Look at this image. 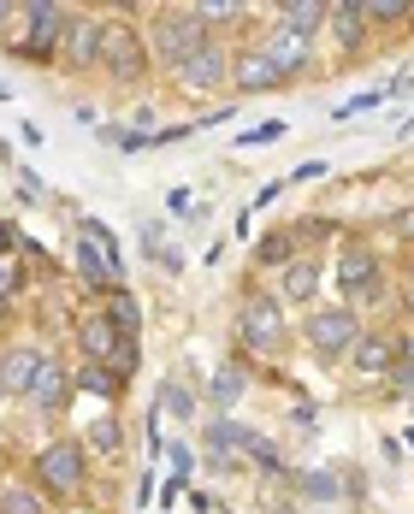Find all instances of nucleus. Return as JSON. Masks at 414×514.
<instances>
[{"label":"nucleus","instance_id":"f257e3e1","mask_svg":"<svg viewBox=\"0 0 414 514\" xmlns=\"http://www.w3.org/2000/svg\"><path fill=\"white\" fill-rule=\"evenodd\" d=\"M77 272L89 284H119V249H113L107 225H95V219H83V231H77Z\"/></svg>","mask_w":414,"mask_h":514},{"label":"nucleus","instance_id":"f03ea898","mask_svg":"<svg viewBox=\"0 0 414 514\" xmlns=\"http://www.w3.org/2000/svg\"><path fill=\"white\" fill-rule=\"evenodd\" d=\"M101 65L119 77V83H137L142 77V42L137 30H125V24H101Z\"/></svg>","mask_w":414,"mask_h":514},{"label":"nucleus","instance_id":"7ed1b4c3","mask_svg":"<svg viewBox=\"0 0 414 514\" xmlns=\"http://www.w3.org/2000/svg\"><path fill=\"white\" fill-rule=\"evenodd\" d=\"M154 36H160V54L172 65H184L196 48H207V30H202V18H196V6H190V12H166Z\"/></svg>","mask_w":414,"mask_h":514},{"label":"nucleus","instance_id":"20e7f679","mask_svg":"<svg viewBox=\"0 0 414 514\" xmlns=\"http://www.w3.org/2000/svg\"><path fill=\"white\" fill-rule=\"evenodd\" d=\"M308 343H314L320 355H344V349L361 343V331H355V320H349L344 308H326V314L308 320Z\"/></svg>","mask_w":414,"mask_h":514},{"label":"nucleus","instance_id":"39448f33","mask_svg":"<svg viewBox=\"0 0 414 514\" xmlns=\"http://www.w3.org/2000/svg\"><path fill=\"white\" fill-rule=\"evenodd\" d=\"M60 30H66V12H60V6H48V0L24 6V48H30V54H48V48L60 42Z\"/></svg>","mask_w":414,"mask_h":514},{"label":"nucleus","instance_id":"423d86ee","mask_svg":"<svg viewBox=\"0 0 414 514\" xmlns=\"http://www.w3.org/2000/svg\"><path fill=\"white\" fill-rule=\"evenodd\" d=\"M42 479H48L54 491H77V485H83V450H77V444H48V450H42Z\"/></svg>","mask_w":414,"mask_h":514},{"label":"nucleus","instance_id":"0eeeda50","mask_svg":"<svg viewBox=\"0 0 414 514\" xmlns=\"http://www.w3.org/2000/svg\"><path fill=\"white\" fill-rule=\"evenodd\" d=\"M261 54L278 65V77H290V71H302V65H308V36H302V30H290V24H278Z\"/></svg>","mask_w":414,"mask_h":514},{"label":"nucleus","instance_id":"6e6552de","mask_svg":"<svg viewBox=\"0 0 414 514\" xmlns=\"http://www.w3.org/2000/svg\"><path fill=\"white\" fill-rule=\"evenodd\" d=\"M243 337L255 343V349H278V308L267 302V296H255V302H243Z\"/></svg>","mask_w":414,"mask_h":514},{"label":"nucleus","instance_id":"1a4fd4ad","mask_svg":"<svg viewBox=\"0 0 414 514\" xmlns=\"http://www.w3.org/2000/svg\"><path fill=\"white\" fill-rule=\"evenodd\" d=\"M42 367H48V361H42L36 349H12V355L0 361V390H12V396H18V390H36Z\"/></svg>","mask_w":414,"mask_h":514},{"label":"nucleus","instance_id":"9d476101","mask_svg":"<svg viewBox=\"0 0 414 514\" xmlns=\"http://www.w3.org/2000/svg\"><path fill=\"white\" fill-rule=\"evenodd\" d=\"M178 77H184L190 89H213V83H225V54H219V48L207 42V48H196L190 60L178 65Z\"/></svg>","mask_w":414,"mask_h":514},{"label":"nucleus","instance_id":"9b49d317","mask_svg":"<svg viewBox=\"0 0 414 514\" xmlns=\"http://www.w3.org/2000/svg\"><path fill=\"white\" fill-rule=\"evenodd\" d=\"M338 284H344L349 296H379V266H373V255H344Z\"/></svg>","mask_w":414,"mask_h":514},{"label":"nucleus","instance_id":"f8f14e48","mask_svg":"<svg viewBox=\"0 0 414 514\" xmlns=\"http://www.w3.org/2000/svg\"><path fill=\"white\" fill-rule=\"evenodd\" d=\"M119 343H125V337H119L113 314H89V320H83V349H89V355L113 361V349H119Z\"/></svg>","mask_w":414,"mask_h":514},{"label":"nucleus","instance_id":"ddd939ff","mask_svg":"<svg viewBox=\"0 0 414 514\" xmlns=\"http://www.w3.org/2000/svg\"><path fill=\"white\" fill-rule=\"evenodd\" d=\"M237 89H278V65L267 54H243L237 60Z\"/></svg>","mask_w":414,"mask_h":514},{"label":"nucleus","instance_id":"4468645a","mask_svg":"<svg viewBox=\"0 0 414 514\" xmlns=\"http://www.w3.org/2000/svg\"><path fill=\"white\" fill-rule=\"evenodd\" d=\"M391 361H397V349H391L385 337H361V343H355V367H361V373H391Z\"/></svg>","mask_w":414,"mask_h":514},{"label":"nucleus","instance_id":"2eb2a0df","mask_svg":"<svg viewBox=\"0 0 414 514\" xmlns=\"http://www.w3.org/2000/svg\"><path fill=\"white\" fill-rule=\"evenodd\" d=\"M66 60H71V65H89V60H101V24H71Z\"/></svg>","mask_w":414,"mask_h":514},{"label":"nucleus","instance_id":"dca6fc26","mask_svg":"<svg viewBox=\"0 0 414 514\" xmlns=\"http://www.w3.org/2000/svg\"><path fill=\"white\" fill-rule=\"evenodd\" d=\"M326 12H332V6H320V0H284V6H278V18H284L290 30H302V36H308Z\"/></svg>","mask_w":414,"mask_h":514},{"label":"nucleus","instance_id":"f3484780","mask_svg":"<svg viewBox=\"0 0 414 514\" xmlns=\"http://www.w3.org/2000/svg\"><path fill=\"white\" fill-rule=\"evenodd\" d=\"M66 390H71V385H66V373H60V367H42V379H36V390H30V396H36V402L54 414V408L66 402Z\"/></svg>","mask_w":414,"mask_h":514},{"label":"nucleus","instance_id":"a211bd4d","mask_svg":"<svg viewBox=\"0 0 414 514\" xmlns=\"http://www.w3.org/2000/svg\"><path fill=\"white\" fill-rule=\"evenodd\" d=\"M314 284H320V272H314V260H290L284 266V290L302 302V296H314Z\"/></svg>","mask_w":414,"mask_h":514},{"label":"nucleus","instance_id":"6ab92c4d","mask_svg":"<svg viewBox=\"0 0 414 514\" xmlns=\"http://www.w3.org/2000/svg\"><path fill=\"white\" fill-rule=\"evenodd\" d=\"M326 18L338 24V42H344V48H355V42H361V24H367V18H361V6H332Z\"/></svg>","mask_w":414,"mask_h":514},{"label":"nucleus","instance_id":"aec40b11","mask_svg":"<svg viewBox=\"0 0 414 514\" xmlns=\"http://www.w3.org/2000/svg\"><path fill=\"white\" fill-rule=\"evenodd\" d=\"M243 385H249V373H243V367H219V379H213V402H219V408H225V402H237Z\"/></svg>","mask_w":414,"mask_h":514},{"label":"nucleus","instance_id":"412c9836","mask_svg":"<svg viewBox=\"0 0 414 514\" xmlns=\"http://www.w3.org/2000/svg\"><path fill=\"white\" fill-rule=\"evenodd\" d=\"M302 497L332 503V497H338V479H332V473H308V479H302Z\"/></svg>","mask_w":414,"mask_h":514},{"label":"nucleus","instance_id":"4be33fe9","mask_svg":"<svg viewBox=\"0 0 414 514\" xmlns=\"http://www.w3.org/2000/svg\"><path fill=\"white\" fill-rule=\"evenodd\" d=\"M278 136H284V119H267V125L243 130V148H267V142H278Z\"/></svg>","mask_w":414,"mask_h":514},{"label":"nucleus","instance_id":"5701e85b","mask_svg":"<svg viewBox=\"0 0 414 514\" xmlns=\"http://www.w3.org/2000/svg\"><path fill=\"white\" fill-rule=\"evenodd\" d=\"M113 325H119V337L137 331V302H131V296H113Z\"/></svg>","mask_w":414,"mask_h":514},{"label":"nucleus","instance_id":"b1692460","mask_svg":"<svg viewBox=\"0 0 414 514\" xmlns=\"http://www.w3.org/2000/svg\"><path fill=\"white\" fill-rule=\"evenodd\" d=\"M0 514H42V503H36L30 491H6V497H0Z\"/></svg>","mask_w":414,"mask_h":514},{"label":"nucleus","instance_id":"393cba45","mask_svg":"<svg viewBox=\"0 0 414 514\" xmlns=\"http://www.w3.org/2000/svg\"><path fill=\"white\" fill-rule=\"evenodd\" d=\"M89 444H95V450H119V420H101V426L89 432Z\"/></svg>","mask_w":414,"mask_h":514},{"label":"nucleus","instance_id":"a878e982","mask_svg":"<svg viewBox=\"0 0 414 514\" xmlns=\"http://www.w3.org/2000/svg\"><path fill=\"white\" fill-rule=\"evenodd\" d=\"M83 385L101 390V396H113V390H119V373H101V367H89V373H83Z\"/></svg>","mask_w":414,"mask_h":514},{"label":"nucleus","instance_id":"bb28decb","mask_svg":"<svg viewBox=\"0 0 414 514\" xmlns=\"http://www.w3.org/2000/svg\"><path fill=\"white\" fill-rule=\"evenodd\" d=\"M113 367H119V379H125V373H131V367H137V343H131V337H125V343H119V349H113Z\"/></svg>","mask_w":414,"mask_h":514},{"label":"nucleus","instance_id":"cd10ccee","mask_svg":"<svg viewBox=\"0 0 414 514\" xmlns=\"http://www.w3.org/2000/svg\"><path fill=\"white\" fill-rule=\"evenodd\" d=\"M160 402H166L172 414H190V396H184V390H178V385H166V390H160Z\"/></svg>","mask_w":414,"mask_h":514},{"label":"nucleus","instance_id":"c85d7f7f","mask_svg":"<svg viewBox=\"0 0 414 514\" xmlns=\"http://www.w3.org/2000/svg\"><path fill=\"white\" fill-rule=\"evenodd\" d=\"M284 255H290V243H284V237H267V243H261V260H267V266L284 260Z\"/></svg>","mask_w":414,"mask_h":514},{"label":"nucleus","instance_id":"c756f323","mask_svg":"<svg viewBox=\"0 0 414 514\" xmlns=\"http://www.w3.org/2000/svg\"><path fill=\"white\" fill-rule=\"evenodd\" d=\"M12 284H18V272H6V266H0V296H6Z\"/></svg>","mask_w":414,"mask_h":514},{"label":"nucleus","instance_id":"7c9ffc66","mask_svg":"<svg viewBox=\"0 0 414 514\" xmlns=\"http://www.w3.org/2000/svg\"><path fill=\"white\" fill-rule=\"evenodd\" d=\"M397 231H403V237H414V213H403V219H397Z\"/></svg>","mask_w":414,"mask_h":514},{"label":"nucleus","instance_id":"2f4dec72","mask_svg":"<svg viewBox=\"0 0 414 514\" xmlns=\"http://www.w3.org/2000/svg\"><path fill=\"white\" fill-rule=\"evenodd\" d=\"M6 243H12V231H6V225H0V255H6Z\"/></svg>","mask_w":414,"mask_h":514},{"label":"nucleus","instance_id":"473e14b6","mask_svg":"<svg viewBox=\"0 0 414 514\" xmlns=\"http://www.w3.org/2000/svg\"><path fill=\"white\" fill-rule=\"evenodd\" d=\"M0 320H6V296H0Z\"/></svg>","mask_w":414,"mask_h":514},{"label":"nucleus","instance_id":"72a5a7b5","mask_svg":"<svg viewBox=\"0 0 414 514\" xmlns=\"http://www.w3.org/2000/svg\"><path fill=\"white\" fill-rule=\"evenodd\" d=\"M284 514H290V509H284Z\"/></svg>","mask_w":414,"mask_h":514}]
</instances>
